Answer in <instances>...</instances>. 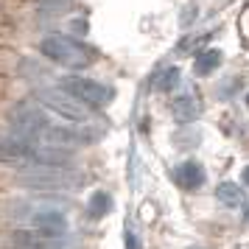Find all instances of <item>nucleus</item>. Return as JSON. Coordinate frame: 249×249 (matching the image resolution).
Masks as SVG:
<instances>
[{
    "label": "nucleus",
    "instance_id": "16",
    "mask_svg": "<svg viewBox=\"0 0 249 249\" xmlns=\"http://www.w3.org/2000/svg\"><path fill=\"white\" fill-rule=\"evenodd\" d=\"M241 179H244V182H247V185H249V165H247V168H244V171H241Z\"/></svg>",
    "mask_w": 249,
    "mask_h": 249
},
{
    "label": "nucleus",
    "instance_id": "2",
    "mask_svg": "<svg viewBox=\"0 0 249 249\" xmlns=\"http://www.w3.org/2000/svg\"><path fill=\"white\" fill-rule=\"evenodd\" d=\"M39 51H42V56H48L51 62H56L62 68H87L92 62L90 48L68 34H48L42 39Z\"/></svg>",
    "mask_w": 249,
    "mask_h": 249
},
{
    "label": "nucleus",
    "instance_id": "3",
    "mask_svg": "<svg viewBox=\"0 0 249 249\" xmlns=\"http://www.w3.org/2000/svg\"><path fill=\"white\" fill-rule=\"evenodd\" d=\"M36 98H39V104H42L45 109L56 112L59 118H65V121L81 124V121H87V118H90V107H87V104H81L79 98H73V95L65 92L62 87H59V90H39V92H36Z\"/></svg>",
    "mask_w": 249,
    "mask_h": 249
},
{
    "label": "nucleus",
    "instance_id": "17",
    "mask_svg": "<svg viewBox=\"0 0 249 249\" xmlns=\"http://www.w3.org/2000/svg\"><path fill=\"white\" fill-rule=\"evenodd\" d=\"M244 218H247V221H249V204H247V210H244Z\"/></svg>",
    "mask_w": 249,
    "mask_h": 249
},
{
    "label": "nucleus",
    "instance_id": "1",
    "mask_svg": "<svg viewBox=\"0 0 249 249\" xmlns=\"http://www.w3.org/2000/svg\"><path fill=\"white\" fill-rule=\"evenodd\" d=\"M17 179L36 191H76L81 185V174L70 165H28L17 174Z\"/></svg>",
    "mask_w": 249,
    "mask_h": 249
},
{
    "label": "nucleus",
    "instance_id": "14",
    "mask_svg": "<svg viewBox=\"0 0 249 249\" xmlns=\"http://www.w3.org/2000/svg\"><path fill=\"white\" fill-rule=\"evenodd\" d=\"M241 36L249 42V6L244 9V14H241Z\"/></svg>",
    "mask_w": 249,
    "mask_h": 249
},
{
    "label": "nucleus",
    "instance_id": "15",
    "mask_svg": "<svg viewBox=\"0 0 249 249\" xmlns=\"http://www.w3.org/2000/svg\"><path fill=\"white\" fill-rule=\"evenodd\" d=\"M126 249H140V241L132 232H126Z\"/></svg>",
    "mask_w": 249,
    "mask_h": 249
},
{
    "label": "nucleus",
    "instance_id": "8",
    "mask_svg": "<svg viewBox=\"0 0 249 249\" xmlns=\"http://www.w3.org/2000/svg\"><path fill=\"white\" fill-rule=\"evenodd\" d=\"M174 177L179 182V188H185V191H196V188L204 185V168L196 160H185L179 168L174 171Z\"/></svg>",
    "mask_w": 249,
    "mask_h": 249
},
{
    "label": "nucleus",
    "instance_id": "13",
    "mask_svg": "<svg viewBox=\"0 0 249 249\" xmlns=\"http://www.w3.org/2000/svg\"><path fill=\"white\" fill-rule=\"evenodd\" d=\"M154 84H157L160 92L177 90V84H179V68H165V70L157 76V79H154Z\"/></svg>",
    "mask_w": 249,
    "mask_h": 249
},
{
    "label": "nucleus",
    "instance_id": "9",
    "mask_svg": "<svg viewBox=\"0 0 249 249\" xmlns=\"http://www.w3.org/2000/svg\"><path fill=\"white\" fill-rule=\"evenodd\" d=\"M218 65H221V51H215V48H207V51H202L199 56H196V76H210L213 70H218Z\"/></svg>",
    "mask_w": 249,
    "mask_h": 249
},
{
    "label": "nucleus",
    "instance_id": "4",
    "mask_svg": "<svg viewBox=\"0 0 249 249\" xmlns=\"http://www.w3.org/2000/svg\"><path fill=\"white\" fill-rule=\"evenodd\" d=\"M9 126H12L14 135L28 137V140L39 143L45 137V132L51 129V121H48V115L42 109H36L31 104H20L12 112V118H9Z\"/></svg>",
    "mask_w": 249,
    "mask_h": 249
},
{
    "label": "nucleus",
    "instance_id": "5",
    "mask_svg": "<svg viewBox=\"0 0 249 249\" xmlns=\"http://www.w3.org/2000/svg\"><path fill=\"white\" fill-rule=\"evenodd\" d=\"M59 87L65 92H70L73 98H79L81 104H87V107H107L112 101V90L109 87H104V84H98L92 79H84V76H68V79L59 81Z\"/></svg>",
    "mask_w": 249,
    "mask_h": 249
},
{
    "label": "nucleus",
    "instance_id": "7",
    "mask_svg": "<svg viewBox=\"0 0 249 249\" xmlns=\"http://www.w3.org/2000/svg\"><path fill=\"white\" fill-rule=\"evenodd\" d=\"M31 227L39 230V232H48V235H65L68 232V218H65L62 210L42 207V210L31 213Z\"/></svg>",
    "mask_w": 249,
    "mask_h": 249
},
{
    "label": "nucleus",
    "instance_id": "10",
    "mask_svg": "<svg viewBox=\"0 0 249 249\" xmlns=\"http://www.w3.org/2000/svg\"><path fill=\"white\" fill-rule=\"evenodd\" d=\"M215 196H218V202L227 204V207H241V204H244V191L238 188L235 182H221V185L215 188Z\"/></svg>",
    "mask_w": 249,
    "mask_h": 249
},
{
    "label": "nucleus",
    "instance_id": "18",
    "mask_svg": "<svg viewBox=\"0 0 249 249\" xmlns=\"http://www.w3.org/2000/svg\"><path fill=\"white\" fill-rule=\"evenodd\" d=\"M247 107H249V92H247Z\"/></svg>",
    "mask_w": 249,
    "mask_h": 249
},
{
    "label": "nucleus",
    "instance_id": "6",
    "mask_svg": "<svg viewBox=\"0 0 249 249\" xmlns=\"http://www.w3.org/2000/svg\"><path fill=\"white\" fill-rule=\"evenodd\" d=\"M12 244L17 249H65L68 241L65 235H48V232H39V230H17L12 235Z\"/></svg>",
    "mask_w": 249,
    "mask_h": 249
},
{
    "label": "nucleus",
    "instance_id": "12",
    "mask_svg": "<svg viewBox=\"0 0 249 249\" xmlns=\"http://www.w3.org/2000/svg\"><path fill=\"white\" fill-rule=\"evenodd\" d=\"M109 210H112V196L104 193V191L92 193V199H90V215L92 218H104Z\"/></svg>",
    "mask_w": 249,
    "mask_h": 249
},
{
    "label": "nucleus",
    "instance_id": "11",
    "mask_svg": "<svg viewBox=\"0 0 249 249\" xmlns=\"http://www.w3.org/2000/svg\"><path fill=\"white\" fill-rule=\"evenodd\" d=\"M174 115H177V121H193L199 115V101L191 98V95H182L179 101L174 104Z\"/></svg>",
    "mask_w": 249,
    "mask_h": 249
}]
</instances>
